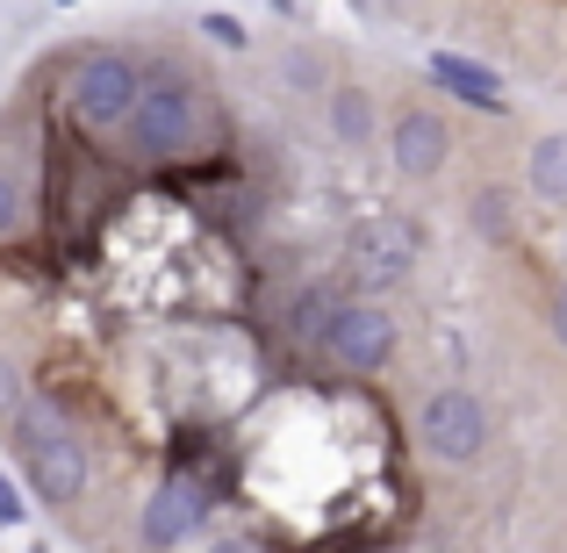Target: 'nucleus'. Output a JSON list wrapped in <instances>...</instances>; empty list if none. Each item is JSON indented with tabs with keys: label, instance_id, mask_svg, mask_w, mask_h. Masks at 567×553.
Returning <instances> with one entry per match:
<instances>
[{
	"label": "nucleus",
	"instance_id": "nucleus-10",
	"mask_svg": "<svg viewBox=\"0 0 567 553\" xmlns=\"http://www.w3.org/2000/svg\"><path fill=\"white\" fill-rule=\"evenodd\" d=\"M346 303H352V288L346 280H317V288H302L288 303V338L302 352H323V338H331V324L346 317Z\"/></svg>",
	"mask_w": 567,
	"mask_h": 553
},
{
	"label": "nucleus",
	"instance_id": "nucleus-18",
	"mask_svg": "<svg viewBox=\"0 0 567 553\" xmlns=\"http://www.w3.org/2000/svg\"><path fill=\"white\" fill-rule=\"evenodd\" d=\"M554 346L567 352V274H560V288H554Z\"/></svg>",
	"mask_w": 567,
	"mask_h": 553
},
{
	"label": "nucleus",
	"instance_id": "nucleus-19",
	"mask_svg": "<svg viewBox=\"0 0 567 553\" xmlns=\"http://www.w3.org/2000/svg\"><path fill=\"white\" fill-rule=\"evenodd\" d=\"M208 553H266V546H259V540H237V532H230V540H216Z\"/></svg>",
	"mask_w": 567,
	"mask_h": 553
},
{
	"label": "nucleus",
	"instance_id": "nucleus-14",
	"mask_svg": "<svg viewBox=\"0 0 567 553\" xmlns=\"http://www.w3.org/2000/svg\"><path fill=\"white\" fill-rule=\"evenodd\" d=\"M22 373H14V360H8V352H0V424H14V410H22Z\"/></svg>",
	"mask_w": 567,
	"mask_h": 553
},
{
	"label": "nucleus",
	"instance_id": "nucleus-3",
	"mask_svg": "<svg viewBox=\"0 0 567 553\" xmlns=\"http://www.w3.org/2000/svg\"><path fill=\"white\" fill-rule=\"evenodd\" d=\"M137 86H144V72L130 65L123 51H86L80 65H72V80H65V109H72V123H80L86 137H109V130L130 123Z\"/></svg>",
	"mask_w": 567,
	"mask_h": 553
},
{
	"label": "nucleus",
	"instance_id": "nucleus-11",
	"mask_svg": "<svg viewBox=\"0 0 567 553\" xmlns=\"http://www.w3.org/2000/svg\"><path fill=\"white\" fill-rule=\"evenodd\" d=\"M532 194L554 202V208H567V137H560V130L532 144Z\"/></svg>",
	"mask_w": 567,
	"mask_h": 553
},
{
	"label": "nucleus",
	"instance_id": "nucleus-7",
	"mask_svg": "<svg viewBox=\"0 0 567 553\" xmlns=\"http://www.w3.org/2000/svg\"><path fill=\"white\" fill-rule=\"evenodd\" d=\"M208 511H216V489H208L202 474L173 468L166 482L152 489V503H144V540L152 546H181V540H194V532L208 525Z\"/></svg>",
	"mask_w": 567,
	"mask_h": 553
},
{
	"label": "nucleus",
	"instance_id": "nucleus-16",
	"mask_svg": "<svg viewBox=\"0 0 567 553\" xmlns=\"http://www.w3.org/2000/svg\"><path fill=\"white\" fill-rule=\"evenodd\" d=\"M14 223H22V187H14V173L0 166V237H14Z\"/></svg>",
	"mask_w": 567,
	"mask_h": 553
},
{
	"label": "nucleus",
	"instance_id": "nucleus-1",
	"mask_svg": "<svg viewBox=\"0 0 567 553\" xmlns=\"http://www.w3.org/2000/svg\"><path fill=\"white\" fill-rule=\"evenodd\" d=\"M14 446H22L29 489H37L51 511H65V503L86 496V474H94V460H86V439L72 431V417L58 410L51 396H29L22 410H14Z\"/></svg>",
	"mask_w": 567,
	"mask_h": 553
},
{
	"label": "nucleus",
	"instance_id": "nucleus-5",
	"mask_svg": "<svg viewBox=\"0 0 567 553\" xmlns=\"http://www.w3.org/2000/svg\"><path fill=\"white\" fill-rule=\"evenodd\" d=\"M416 446H424L431 460H445V468L482 460V446H488L482 396H474V388H439V396H424V410H416Z\"/></svg>",
	"mask_w": 567,
	"mask_h": 553
},
{
	"label": "nucleus",
	"instance_id": "nucleus-15",
	"mask_svg": "<svg viewBox=\"0 0 567 553\" xmlns=\"http://www.w3.org/2000/svg\"><path fill=\"white\" fill-rule=\"evenodd\" d=\"M202 29H208V37H216V43H223V51H245V22H237V14H223V8H208V14H202Z\"/></svg>",
	"mask_w": 567,
	"mask_h": 553
},
{
	"label": "nucleus",
	"instance_id": "nucleus-13",
	"mask_svg": "<svg viewBox=\"0 0 567 553\" xmlns=\"http://www.w3.org/2000/svg\"><path fill=\"white\" fill-rule=\"evenodd\" d=\"M331 130L346 144L374 137V101H367V86H338V94H331Z\"/></svg>",
	"mask_w": 567,
	"mask_h": 553
},
{
	"label": "nucleus",
	"instance_id": "nucleus-12",
	"mask_svg": "<svg viewBox=\"0 0 567 553\" xmlns=\"http://www.w3.org/2000/svg\"><path fill=\"white\" fill-rule=\"evenodd\" d=\"M467 216H474V231L488 237V245H511L517 237V208H511V187H482L467 202Z\"/></svg>",
	"mask_w": 567,
	"mask_h": 553
},
{
	"label": "nucleus",
	"instance_id": "nucleus-17",
	"mask_svg": "<svg viewBox=\"0 0 567 553\" xmlns=\"http://www.w3.org/2000/svg\"><path fill=\"white\" fill-rule=\"evenodd\" d=\"M22 518H29V511H22V489L0 474V525H22Z\"/></svg>",
	"mask_w": 567,
	"mask_h": 553
},
{
	"label": "nucleus",
	"instance_id": "nucleus-8",
	"mask_svg": "<svg viewBox=\"0 0 567 553\" xmlns=\"http://www.w3.org/2000/svg\"><path fill=\"white\" fill-rule=\"evenodd\" d=\"M388 158H395V173H410V181H431V173L453 158V130H445L439 109H402L395 130H388Z\"/></svg>",
	"mask_w": 567,
	"mask_h": 553
},
{
	"label": "nucleus",
	"instance_id": "nucleus-9",
	"mask_svg": "<svg viewBox=\"0 0 567 553\" xmlns=\"http://www.w3.org/2000/svg\"><path fill=\"white\" fill-rule=\"evenodd\" d=\"M424 72L460 101V109L503 115V101H511V80H503L496 65H482V58H467V51H431V58H424Z\"/></svg>",
	"mask_w": 567,
	"mask_h": 553
},
{
	"label": "nucleus",
	"instance_id": "nucleus-4",
	"mask_svg": "<svg viewBox=\"0 0 567 553\" xmlns=\"http://www.w3.org/2000/svg\"><path fill=\"white\" fill-rule=\"evenodd\" d=\"M416 252H424V231H416L410 216L352 223V237H346V288H395V280H410Z\"/></svg>",
	"mask_w": 567,
	"mask_h": 553
},
{
	"label": "nucleus",
	"instance_id": "nucleus-2",
	"mask_svg": "<svg viewBox=\"0 0 567 553\" xmlns=\"http://www.w3.org/2000/svg\"><path fill=\"white\" fill-rule=\"evenodd\" d=\"M202 123H208V94L187 80V72H152L137 86V109H130L123 137L137 158H187L202 144Z\"/></svg>",
	"mask_w": 567,
	"mask_h": 553
},
{
	"label": "nucleus",
	"instance_id": "nucleus-6",
	"mask_svg": "<svg viewBox=\"0 0 567 553\" xmlns=\"http://www.w3.org/2000/svg\"><path fill=\"white\" fill-rule=\"evenodd\" d=\"M395 346H402V324L388 317L381 303H346V317H338L331 338H323V352L338 360V373H360V381L395 360Z\"/></svg>",
	"mask_w": 567,
	"mask_h": 553
}]
</instances>
